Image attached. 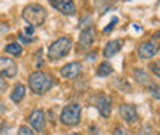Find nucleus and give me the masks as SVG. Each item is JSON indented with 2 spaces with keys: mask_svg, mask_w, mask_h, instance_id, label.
Segmentation results:
<instances>
[{
  "mask_svg": "<svg viewBox=\"0 0 160 135\" xmlns=\"http://www.w3.org/2000/svg\"><path fill=\"white\" fill-rule=\"evenodd\" d=\"M49 2H51V5H52L57 11H60L62 14L72 16V14H76V11H77L74 0H49Z\"/></svg>",
  "mask_w": 160,
  "mask_h": 135,
  "instance_id": "nucleus-8",
  "label": "nucleus"
},
{
  "mask_svg": "<svg viewBox=\"0 0 160 135\" xmlns=\"http://www.w3.org/2000/svg\"><path fill=\"white\" fill-rule=\"evenodd\" d=\"M80 72H82V65L79 61H71L60 69V74L63 78H76Z\"/></svg>",
  "mask_w": 160,
  "mask_h": 135,
  "instance_id": "nucleus-11",
  "label": "nucleus"
},
{
  "mask_svg": "<svg viewBox=\"0 0 160 135\" xmlns=\"http://www.w3.org/2000/svg\"><path fill=\"white\" fill-rule=\"evenodd\" d=\"M25 34H28V36H32L34 34V26H26V29H25Z\"/></svg>",
  "mask_w": 160,
  "mask_h": 135,
  "instance_id": "nucleus-24",
  "label": "nucleus"
},
{
  "mask_svg": "<svg viewBox=\"0 0 160 135\" xmlns=\"http://www.w3.org/2000/svg\"><path fill=\"white\" fill-rule=\"evenodd\" d=\"M25 94H26L25 86H23L22 83H17V84L12 88V92H11V100H12L14 103H20V101L23 100Z\"/></svg>",
  "mask_w": 160,
  "mask_h": 135,
  "instance_id": "nucleus-15",
  "label": "nucleus"
},
{
  "mask_svg": "<svg viewBox=\"0 0 160 135\" xmlns=\"http://www.w3.org/2000/svg\"><path fill=\"white\" fill-rule=\"evenodd\" d=\"M5 52H8V54H11V55H17V57H19L20 54H22V46H20L19 43H11V45L5 46Z\"/></svg>",
  "mask_w": 160,
  "mask_h": 135,
  "instance_id": "nucleus-17",
  "label": "nucleus"
},
{
  "mask_svg": "<svg viewBox=\"0 0 160 135\" xmlns=\"http://www.w3.org/2000/svg\"><path fill=\"white\" fill-rule=\"evenodd\" d=\"M148 89H149L151 95L154 97L156 100H160V86L157 84V83H152V84H151V86H149Z\"/></svg>",
  "mask_w": 160,
  "mask_h": 135,
  "instance_id": "nucleus-18",
  "label": "nucleus"
},
{
  "mask_svg": "<svg viewBox=\"0 0 160 135\" xmlns=\"http://www.w3.org/2000/svg\"><path fill=\"white\" fill-rule=\"evenodd\" d=\"M156 37H160V32H159V34H156Z\"/></svg>",
  "mask_w": 160,
  "mask_h": 135,
  "instance_id": "nucleus-27",
  "label": "nucleus"
},
{
  "mask_svg": "<svg viewBox=\"0 0 160 135\" xmlns=\"http://www.w3.org/2000/svg\"><path fill=\"white\" fill-rule=\"evenodd\" d=\"M120 117H122L126 123H129V124H132V123H136V121L139 120L137 109H136V106L131 104V103H125V104L120 106Z\"/></svg>",
  "mask_w": 160,
  "mask_h": 135,
  "instance_id": "nucleus-9",
  "label": "nucleus"
},
{
  "mask_svg": "<svg viewBox=\"0 0 160 135\" xmlns=\"http://www.w3.org/2000/svg\"><path fill=\"white\" fill-rule=\"evenodd\" d=\"M82 118V106L79 103H69L62 109L60 120L65 126H76L80 123Z\"/></svg>",
  "mask_w": 160,
  "mask_h": 135,
  "instance_id": "nucleus-4",
  "label": "nucleus"
},
{
  "mask_svg": "<svg viewBox=\"0 0 160 135\" xmlns=\"http://www.w3.org/2000/svg\"><path fill=\"white\" fill-rule=\"evenodd\" d=\"M134 78L139 81L140 84H143V86H146V88H149L154 81L151 80V77L148 75V72L146 71H143L142 68H136L134 69Z\"/></svg>",
  "mask_w": 160,
  "mask_h": 135,
  "instance_id": "nucleus-14",
  "label": "nucleus"
},
{
  "mask_svg": "<svg viewBox=\"0 0 160 135\" xmlns=\"http://www.w3.org/2000/svg\"><path fill=\"white\" fill-rule=\"evenodd\" d=\"M112 135H129V134H128V131H126L123 126H116L114 134H112Z\"/></svg>",
  "mask_w": 160,
  "mask_h": 135,
  "instance_id": "nucleus-23",
  "label": "nucleus"
},
{
  "mask_svg": "<svg viewBox=\"0 0 160 135\" xmlns=\"http://www.w3.org/2000/svg\"><path fill=\"white\" fill-rule=\"evenodd\" d=\"M149 68H151V72H152L154 75L160 77V60L159 61H152V63L149 65Z\"/></svg>",
  "mask_w": 160,
  "mask_h": 135,
  "instance_id": "nucleus-20",
  "label": "nucleus"
},
{
  "mask_svg": "<svg viewBox=\"0 0 160 135\" xmlns=\"http://www.w3.org/2000/svg\"><path fill=\"white\" fill-rule=\"evenodd\" d=\"M94 39L96 37H94V29L92 28L83 29L79 37V49H88V48H91L92 43H94Z\"/></svg>",
  "mask_w": 160,
  "mask_h": 135,
  "instance_id": "nucleus-12",
  "label": "nucleus"
},
{
  "mask_svg": "<svg viewBox=\"0 0 160 135\" xmlns=\"http://www.w3.org/2000/svg\"><path fill=\"white\" fill-rule=\"evenodd\" d=\"M71 135H82V134H71Z\"/></svg>",
  "mask_w": 160,
  "mask_h": 135,
  "instance_id": "nucleus-28",
  "label": "nucleus"
},
{
  "mask_svg": "<svg viewBox=\"0 0 160 135\" xmlns=\"http://www.w3.org/2000/svg\"><path fill=\"white\" fill-rule=\"evenodd\" d=\"M111 97L106 95V94H99L96 97V106L99 109L100 115L103 118H108L111 115Z\"/></svg>",
  "mask_w": 160,
  "mask_h": 135,
  "instance_id": "nucleus-7",
  "label": "nucleus"
},
{
  "mask_svg": "<svg viewBox=\"0 0 160 135\" xmlns=\"http://www.w3.org/2000/svg\"><path fill=\"white\" fill-rule=\"evenodd\" d=\"M117 23H119V19H117V17H112V20L103 28V34H109V32L114 29V26H116Z\"/></svg>",
  "mask_w": 160,
  "mask_h": 135,
  "instance_id": "nucleus-19",
  "label": "nucleus"
},
{
  "mask_svg": "<svg viewBox=\"0 0 160 135\" xmlns=\"http://www.w3.org/2000/svg\"><path fill=\"white\" fill-rule=\"evenodd\" d=\"M122 46H123V41L122 40H111V41H108L106 46H105V49H103L105 57H114L122 49Z\"/></svg>",
  "mask_w": 160,
  "mask_h": 135,
  "instance_id": "nucleus-13",
  "label": "nucleus"
},
{
  "mask_svg": "<svg viewBox=\"0 0 160 135\" xmlns=\"http://www.w3.org/2000/svg\"><path fill=\"white\" fill-rule=\"evenodd\" d=\"M160 46L159 43H156V41H143L142 45L139 46V49H137V52H139V57L140 58H145V60H148V58H152L157 52H159Z\"/></svg>",
  "mask_w": 160,
  "mask_h": 135,
  "instance_id": "nucleus-6",
  "label": "nucleus"
},
{
  "mask_svg": "<svg viewBox=\"0 0 160 135\" xmlns=\"http://www.w3.org/2000/svg\"><path fill=\"white\" fill-rule=\"evenodd\" d=\"M22 17L31 26H42L46 20V9L37 3H32V5H28L23 8Z\"/></svg>",
  "mask_w": 160,
  "mask_h": 135,
  "instance_id": "nucleus-2",
  "label": "nucleus"
},
{
  "mask_svg": "<svg viewBox=\"0 0 160 135\" xmlns=\"http://www.w3.org/2000/svg\"><path fill=\"white\" fill-rule=\"evenodd\" d=\"M71 48H72V41L69 37H60L49 46L48 57H49V60H60L65 55H68Z\"/></svg>",
  "mask_w": 160,
  "mask_h": 135,
  "instance_id": "nucleus-3",
  "label": "nucleus"
},
{
  "mask_svg": "<svg viewBox=\"0 0 160 135\" xmlns=\"http://www.w3.org/2000/svg\"><path fill=\"white\" fill-rule=\"evenodd\" d=\"M157 135H160V134H157Z\"/></svg>",
  "mask_w": 160,
  "mask_h": 135,
  "instance_id": "nucleus-29",
  "label": "nucleus"
},
{
  "mask_svg": "<svg viewBox=\"0 0 160 135\" xmlns=\"http://www.w3.org/2000/svg\"><path fill=\"white\" fill-rule=\"evenodd\" d=\"M8 28H9L8 25H0V29H8Z\"/></svg>",
  "mask_w": 160,
  "mask_h": 135,
  "instance_id": "nucleus-26",
  "label": "nucleus"
},
{
  "mask_svg": "<svg viewBox=\"0 0 160 135\" xmlns=\"http://www.w3.org/2000/svg\"><path fill=\"white\" fill-rule=\"evenodd\" d=\"M28 121L31 124L32 129H36L37 132H42L45 129V112L42 109H36L31 112V115L28 117Z\"/></svg>",
  "mask_w": 160,
  "mask_h": 135,
  "instance_id": "nucleus-10",
  "label": "nucleus"
},
{
  "mask_svg": "<svg viewBox=\"0 0 160 135\" xmlns=\"http://www.w3.org/2000/svg\"><path fill=\"white\" fill-rule=\"evenodd\" d=\"M112 66H111V63H108V61H103V63H100L99 68H97V74H99L100 77H108V75H111L112 74Z\"/></svg>",
  "mask_w": 160,
  "mask_h": 135,
  "instance_id": "nucleus-16",
  "label": "nucleus"
},
{
  "mask_svg": "<svg viewBox=\"0 0 160 135\" xmlns=\"http://www.w3.org/2000/svg\"><path fill=\"white\" fill-rule=\"evenodd\" d=\"M28 84L31 88V91L37 95H42L45 92H48L52 84H54V78L51 77L48 72H43V71H36V72H31L29 77H28Z\"/></svg>",
  "mask_w": 160,
  "mask_h": 135,
  "instance_id": "nucleus-1",
  "label": "nucleus"
},
{
  "mask_svg": "<svg viewBox=\"0 0 160 135\" xmlns=\"http://www.w3.org/2000/svg\"><path fill=\"white\" fill-rule=\"evenodd\" d=\"M6 89H8V81L5 80V77H2V75H0V95H2Z\"/></svg>",
  "mask_w": 160,
  "mask_h": 135,
  "instance_id": "nucleus-22",
  "label": "nucleus"
},
{
  "mask_svg": "<svg viewBox=\"0 0 160 135\" xmlns=\"http://www.w3.org/2000/svg\"><path fill=\"white\" fill-rule=\"evenodd\" d=\"M0 75L5 78H12L17 75V65L12 58L0 57Z\"/></svg>",
  "mask_w": 160,
  "mask_h": 135,
  "instance_id": "nucleus-5",
  "label": "nucleus"
},
{
  "mask_svg": "<svg viewBox=\"0 0 160 135\" xmlns=\"http://www.w3.org/2000/svg\"><path fill=\"white\" fill-rule=\"evenodd\" d=\"M19 40H20V41H22V43H29V41H31V39H28V37H25L23 34H20V36H19Z\"/></svg>",
  "mask_w": 160,
  "mask_h": 135,
  "instance_id": "nucleus-25",
  "label": "nucleus"
},
{
  "mask_svg": "<svg viewBox=\"0 0 160 135\" xmlns=\"http://www.w3.org/2000/svg\"><path fill=\"white\" fill-rule=\"evenodd\" d=\"M17 135H34V132H32L28 126H20Z\"/></svg>",
  "mask_w": 160,
  "mask_h": 135,
  "instance_id": "nucleus-21",
  "label": "nucleus"
}]
</instances>
